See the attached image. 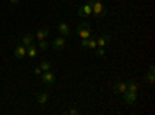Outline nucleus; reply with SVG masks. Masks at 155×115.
<instances>
[{
	"mask_svg": "<svg viewBox=\"0 0 155 115\" xmlns=\"http://www.w3.org/2000/svg\"><path fill=\"white\" fill-rule=\"evenodd\" d=\"M78 36L81 37V39H87V37L92 36V30H90V25L87 22H81L78 25V30H76Z\"/></svg>",
	"mask_w": 155,
	"mask_h": 115,
	"instance_id": "1",
	"label": "nucleus"
},
{
	"mask_svg": "<svg viewBox=\"0 0 155 115\" xmlns=\"http://www.w3.org/2000/svg\"><path fill=\"white\" fill-rule=\"evenodd\" d=\"M93 11H92V0H87V2L84 5L79 6V9H78V16L79 17H87V16H92Z\"/></svg>",
	"mask_w": 155,
	"mask_h": 115,
	"instance_id": "2",
	"label": "nucleus"
},
{
	"mask_svg": "<svg viewBox=\"0 0 155 115\" xmlns=\"http://www.w3.org/2000/svg\"><path fill=\"white\" fill-rule=\"evenodd\" d=\"M41 79H42V83L45 86H51V84H54V81H56V75L51 70H47V72H42Z\"/></svg>",
	"mask_w": 155,
	"mask_h": 115,
	"instance_id": "3",
	"label": "nucleus"
},
{
	"mask_svg": "<svg viewBox=\"0 0 155 115\" xmlns=\"http://www.w3.org/2000/svg\"><path fill=\"white\" fill-rule=\"evenodd\" d=\"M81 47L82 48H90V50H95L96 48V37L95 36H90L87 39L81 41Z\"/></svg>",
	"mask_w": 155,
	"mask_h": 115,
	"instance_id": "4",
	"label": "nucleus"
},
{
	"mask_svg": "<svg viewBox=\"0 0 155 115\" xmlns=\"http://www.w3.org/2000/svg\"><path fill=\"white\" fill-rule=\"evenodd\" d=\"M34 96H36V100H37V103H39V104H45L47 101L50 100L51 93H50L48 90H44V92H36Z\"/></svg>",
	"mask_w": 155,
	"mask_h": 115,
	"instance_id": "5",
	"label": "nucleus"
},
{
	"mask_svg": "<svg viewBox=\"0 0 155 115\" xmlns=\"http://www.w3.org/2000/svg\"><path fill=\"white\" fill-rule=\"evenodd\" d=\"M102 0H92V11H93V14L96 16H101V14H104V6H102Z\"/></svg>",
	"mask_w": 155,
	"mask_h": 115,
	"instance_id": "6",
	"label": "nucleus"
},
{
	"mask_svg": "<svg viewBox=\"0 0 155 115\" xmlns=\"http://www.w3.org/2000/svg\"><path fill=\"white\" fill-rule=\"evenodd\" d=\"M25 56H27V47L22 45V44L16 45V48H14V58L16 59H23Z\"/></svg>",
	"mask_w": 155,
	"mask_h": 115,
	"instance_id": "7",
	"label": "nucleus"
},
{
	"mask_svg": "<svg viewBox=\"0 0 155 115\" xmlns=\"http://www.w3.org/2000/svg\"><path fill=\"white\" fill-rule=\"evenodd\" d=\"M58 31H59L61 36H68V34H71L70 25L65 23V22H59V23H58Z\"/></svg>",
	"mask_w": 155,
	"mask_h": 115,
	"instance_id": "8",
	"label": "nucleus"
},
{
	"mask_svg": "<svg viewBox=\"0 0 155 115\" xmlns=\"http://www.w3.org/2000/svg\"><path fill=\"white\" fill-rule=\"evenodd\" d=\"M113 92L118 93V95H123L127 92V83H123V81H116L115 86H113Z\"/></svg>",
	"mask_w": 155,
	"mask_h": 115,
	"instance_id": "9",
	"label": "nucleus"
},
{
	"mask_svg": "<svg viewBox=\"0 0 155 115\" xmlns=\"http://www.w3.org/2000/svg\"><path fill=\"white\" fill-rule=\"evenodd\" d=\"M123 98H124V103L129 106H134L137 103V93L135 92H126V93H123Z\"/></svg>",
	"mask_w": 155,
	"mask_h": 115,
	"instance_id": "10",
	"label": "nucleus"
},
{
	"mask_svg": "<svg viewBox=\"0 0 155 115\" xmlns=\"http://www.w3.org/2000/svg\"><path fill=\"white\" fill-rule=\"evenodd\" d=\"M110 39H112V36L109 33L102 34L101 37H98V39H96V47H107L109 42H110Z\"/></svg>",
	"mask_w": 155,
	"mask_h": 115,
	"instance_id": "11",
	"label": "nucleus"
},
{
	"mask_svg": "<svg viewBox=\"0 0 155 115\" xmlns=\"http://www.w3.org/2000/svg\"><path fill=\"white\" fill-rule=\"evenodd\" d=\"M48 34H50V28H48V27L39 28V30L36 31V39H37V42H39V41H44V39H47Z\"/></svg>",
	"mask_w": 155,
	"mask_h": 115,
	"instance_id": "12",
	"label": "nucleus"
},
{
	"mask_svg": "<svg viewBox=\"0 0 155 115\" xmlns=\"http://www.w3.org/2000/svg\"><path fill=\"white\" fill-rule=\"evenodd\" d=\"M51 45H53L54 50H62L64 47H65V37H64V36H58L56 39L51 42Z\"/></svg>",
	"mask_w": 155,
	"mask_h": 115,
	"instance_id": "13",
	"label": "nucleus"
},
{
	"mask_svg": "<svg viewBox=\"0 0 155 115\" xmlns=\"http://www.w3.org/2000/svg\"><path fill=\"white\" fill-rule=\"evenodd\" d=\"M37 53H39V52H37V47H36L34 44H31V45L27 47V56H28V58L34 59V58L37 56Z\"/></svg>",
	"mask_w": 155,
	"mask_h": 115,
	"instance_id": "14",
	"label": "nucleus"
},
{
	"mask_svg": "<svg viewBox=\"0 0 155 115\" xmlns=\"http://www.w3.org/2000/svg\"><path fill=\"white\" fill-rule=\"evenodd\" d=\"M34 42V36L33 34H25L23 37H22V45H25V47H28V45H31Z\"/></svg>",
	"mask_w": 155,
	"mask_h": 115,
	"instance_id": "15",
	"label": "nucleus"
},
{
	"mask_svg": "<svg viewBox=\"0 0 155 115\" xmlns=\"http://www.w3.org/2000/svg\"><path fill=\"white\" fill-rule=\"evenodd\" d=\"M137 90H138V86H137V83L132 79V81H129L127 83V92H135L137 93Z\"/></svg>",
	"mask_w": 155,
	"mask_h": 115,
	"instance_id": "16",
	"label": "nucleus"
},
{
	"mask_svg": "<svg viewBox=\"0 0 155 115\" xmlns=\"http://www.w3.org/2000/svg\"><path fill=\"white\" fill-rule=\"evenodd\" d=\"M39 67L42 69V72H47V70H51V62L50 61H42L39 64Z\"/></svg>",
	"mask_w": 155,
	"mask_h": 115,
	"instance_id": "17",
	"label": "nucleus"
},
{
	"mask_svg": "<svg viewBox=\"0 0 155 115\" xmlns=\"http://www.w3.org/2000/svg\"><path fill=\"white\" fill-rule=\"evenodd\" d=\"M37 44H39V48H41V52H47V48L50 47V42H48L47 39H44V41H39Z\"/></svg>",
	"mask_w": 155,
	"mask_h": 115,
	"instance_id": "18",
	"label": "nucleus"
},
{
	"mask_svg": "<svg viewBox=\"0 0 155 115\" xmlns=\"http://www.w3.org/2000/svg\"><path fill=\"white\" fill-rule=\"evenodd\" d=\"M146 79H147V83L153 84V81H155V78H153V67H149V72L146 75Z\"/></svg>",
	"mask_w": 155,
	"mask_h": 115,
	"instance_id": "19",
	"label": "nucleus"
},
{
	"mask_svg": "<svg viewBox=\"0 0 155 115\" xmlns=\"http://www.w3.org/2000/svg\"><path fill=\"white\" fill-rule=\"evenodd\" d=\"M96 56L98 58H104L106 56V52H104V47H96Z\"/></svg>",
	"mask_w": 155,
	"mask_h": 115,
	"instance_id": "20",
	"label": "nucleus"
},
{
	"mask_svg": "<svg viewBox=\"0 0 155 115\" xmlns=\"http://www.w3.org/2000/svg\"><path fill=\"white\" fill-rule=\"evenodd\" d=\"M65 113H67V115H78V113H79V109H76V107H70Z\"/></svg>",
	"mask_w": 155,
	"mask_h": 115,
	"instance_id": "21",
	"label": "nucleus"
},
{
	"mask_svg": "<svg viewBox=\"0 0 155 115\" xmlns=\"http://www.w3.org/2000/svg\"><path fill=\"white\" fill-rule=\"evenodd\" d=\"M34 75H36V76H39V78H41V75H42V69L39 67V66H37V67H34Z\"/></svg>",
	"mask_w": 155,
	"mask_h": 115,
	"instance_id": "22",
	"label": "nucleus"
},
{
	"mask_svg": "<svg viewBox=\"0 0 155 115\" xmlns=\"http://www.w3.org/2000/svg\"><path fill=\"white\" fill-rule=\"evenodd\" d=\"M9 2H11L12 5H17V3H19V0H9Z\"/></svg>",
	"mask_w": 155,
	"mask_h": 115,
	"instance_id": "23",
	"label": "nucleus"
}]
</instances>
